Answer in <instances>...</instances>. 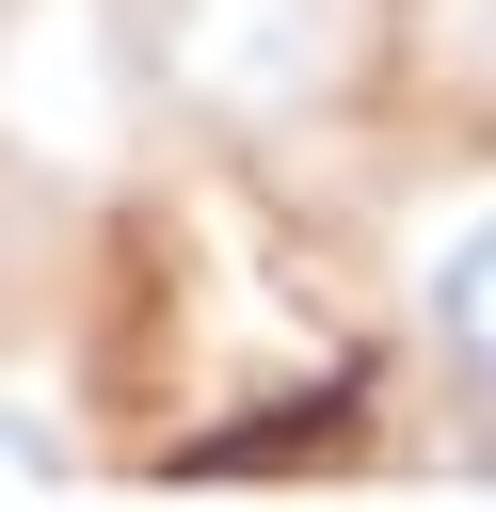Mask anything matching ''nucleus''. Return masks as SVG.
Instances as JSON below:
<instances>
[{
	"mask_svg": "<svg viewBox=\"0 0 496 512\" xmlns=\"http://www.w3.org/2000/svg\"><path fill=\"white\" fill-rule=\"evenodd\" d=\"M64 464H80V432H64L48 400H16V384H0V496H48Z\"/></svg>",
	"mask_w": 496,
	"mask_h": 512,
	"instance_id": "nucleus-2",
	"label": "nucleus"
},
{
	"mask_svg": "<svg viewBox=\"0 0 496 512\" xmlns=\"http://www.w3.org/2000/svg\"><path fill=\"white\" fill-rule=\"evenodd\" d=\"M464 48H480V64H496V0H464Z\"/></svg>",
	"mask_w": 496,
	"mask_h": 512,
	"instance_id": "nucleus-3",
	"label": "nucleus"
},
{
	"mask_svg": "<svg viewBox=\"0 0 496 512\" xmlns=\"http://www.w3.org/2000/svg\"><path fill=\"white\" fill-rule=\"evenodd\" d=\"M416 352L464 400H496V192L432 224V256H416Z\"/></svg>",
	"mask_w": 496,
	"mask_h": 512,
	"instance_id": "nucleus-1",
	"label": "nucleus"
}]
</instances>
